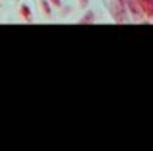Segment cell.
Segmentation results:
<instances>
[{
    "mask_svg": "<svg viewBox=\"0 0 153 151\" xmlns=\"http://www.w3.org/2000/svg\"><path fill=\"white\" fill-rule=\"evenodd\" d=\"M111 12H113L115 21H123V13H126V0H113Z\"/></svg>",
    "mask_w": 153,
    "mask_h": 151,
    "instance_id": "6da1fadb",
    "label": "cell"
},
{
    "mask_svg": "<svg viewBox=\"0 0 153 151\" xmlns=\"http://www.w3.org/2000/svg\"><path fill=\"white\" fill-rule=\"evenodd\" d=\"M17 13H19V19H23V21H33V10H31V6H29L27 2H21V4H19Z\"/></svg>",
    "mask_w": 153,
    "mask_h": 151,
    "instance_id": "7a4b0ae2",
    "label": "cell"
},
{
    "mask_svg": "<svg viewBox=\"0 0 153 151\" xmlns=\"http://www.w3.org/2000/svg\"><path fill=\"white\" fill-rule=\"evenodd\" d=\"M136 6L143 16H153V0H136Z\"/></svg>",
    "mask_w": 153,
    "mask_h": 151,
    "instance_id": "3957f363",
    "label": "cell"
},
{
    "mask_svg": "<svg viewBox=\"0 0 153 151\" xmlns=\"http://www.w3.org/2000/svg\"><path fill=\"white\" fill-rule=\"evenodd\" d=\"M38 6H40L44 17H52V4L48 2V0H38Z\"/></svg>",
    "mask_w": 153,
    "mask_h": 151,
    "instance_id": "277c9868",
    "label": "cell"
},
{
    "mask_svg": "<svg viewBox=\"0 0 153 151\" xmlns=\"http://www.w3.org/2000/svg\"><path fill=\"white\" fill-rule=\"evenodd\" d=\"M94 21H96V13H94L92 10H88V12H86L84 16L79 19V23H82V25H84V23H94Z\"/></svg>",
    "mask_w": 153,
    "mask_h": 151,
    "instance_id": "5b68a950",
    "label": "cell"
},
{
    "mask_svg": "<svg viewBox=\"0 0 153 151\" xmlns=\"http://www.w3.org/2000/svg\"><path fill=\"white\" fill-rule=\"evenodd\" d=\"M52 4V8H61V0H48Z\"/></svg>",
    "mask_w": 153,
    "mask_h": 151,
    "instance_id": "8992f818",
    "label": "cell"
},
{
    "mask_svg": "<svg viewBox=\"0 0 153 151\" xmlns=\"http://www.w3.org/2000/svg\"><path fill=\"white\" fill-rule=\"evenodd\" d=\"M76 2H79L80 8H86V6H88V0H76Z\"/></svg>",
    "mask_w": 153,
    "mask_h": 151,
    "instance_id": "52a82bcc",
    "label": "cell"
}]
</instances>
